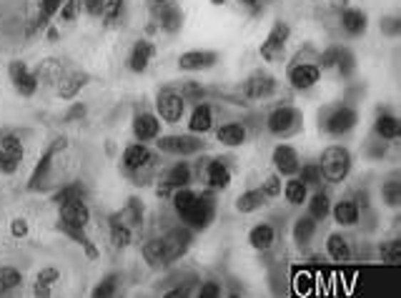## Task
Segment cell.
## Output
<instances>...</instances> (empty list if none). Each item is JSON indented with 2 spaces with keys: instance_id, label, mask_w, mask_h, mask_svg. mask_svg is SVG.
<instances>
[{
  "instance_id": "obj_1",
  "label": "cell",
  "mask_w": 401,
  "mask_h": 298,
  "mask_svg": "<svg viewBox=\"0 0 401 298\" xmlns=\"http://www.w3.org/2000/svg\"><path fill=\"white\" fill-rule=\"evenodd\" d=\"M321 175H324L326 183L339 185L344 183L346 178L351 175V168H354V158H351V150L346 145H326L321 150V160H319Z\"/></svg>"
},
{
  "instance_id": "obj_2",
  "label": "cell",
  "mask_w": 401,
  "mask_h": 298,
  "mask_svg": "<svg viewBox=\"0 0 401 298\" xmlns=\"http://www.w3.org/2000/svg\"><path fill=\"white\" fill-rule=\"evenodd\" d=\"M359 123V113H356L354 106L349 103H334L321 108L319 115V128L324 135H331V138H341V135L351 133Z\"/></svg>"
},
{
  "instance_id": "obj_3",
  "label": "cell",
  "mask_w": 401,
  "mask_h": 298,
  "mask_svg": "<svg viewBox=\"0 0 401 298\" xmlns=\"http://www.w3.org/2000/svg\"><path fill=\"white\" fill-rule=\"evenodd\" d=\"M304 128V113L296 106H278L266 115V130L273 138H291Z\"/></svg>"
},
{
  "instance_id": "obj_4",
  "label": "cell",
  "mask_w": 401,
  "mask_h": 298,
  "mask_svg": "<svg viewBox=\"0 0 401 298\" xmlns=\"http://www.w3.org/2000/svg\"><path fill=\"white\" fill-rule=\"evenodd\" d=\"M178 218H181V223L188 226L193 233L211 228V223L216 221V195H213V190H203V193H198L193 206Z\"/></svg>"
},
{
  "instance_id": "obj_5",
  "label": "cell",
  "mask_w": 401,
  "mask_h": 298,
  "mask_svg": "<svg viewBox=\"0 0 401 298\" xmlns=\"http://www.w3.org/2000/svg\"><path fill=\"white\" fill-rule=\"evenodd\" d=\"M156 150L163 155H173V158H188L206 148V140L196 133H173V135H163V138H156Z\"/></svg>"
},
{
  "instance_id": "obj_6",
  "label": "cell",
  "mask_w": 401,
  "mask_h": 298,
  "mask_svg": "<svg viewBox=\"0 0 401 298\" xmlns=\"http://www.w3.org/2000/svg\"><path fill=\"white\" fill-rule=\"evenodd\" d=\"M66 148H68V138H66V135H58V138L53 140L51 145H48L46 153L41 155V160H38L36 168H33L31 178H28V190H43V188H46L48 178H51L53 163H56V158Z\"/></svg>"
},
{
  "instance_id": "obj_7",
  "label": "cell",
  "mask_w": 401,
  "mask_h": 298,
  "mask_svg": "<svg viewBox=\"0 0 401 298\" xmlns=\"http://www.w3.org/2000/svg\"><path fill=\"white\" fill-rule=\"evenodd\" d=\"M183 113H186V101L176 88L166 86L156 93V115L161 118V123H168V125L181 123Z\"/></svg>"
},
{
  "instance_id": "obj_8",
  "label": "cell",
  "mask_w": 401,
  "mask_h": 298,
  "mask_svg": "<svg viewBox=\"0 0 401 298\" xmlns=\"http://www.w3.org/2000/svg\"><path fill=\"white\" fill-rule=\"evenodd\" d=\"M288 38H291V26H288L286 21H276V23H273L271 31H268V36L263 38L261 48H258V53H261L263 61H266V63L281 61L283 53H286Z\"/></svg>"
},
{
  "instance_id": "obj_9",
  "label": "cell",
  "mask_w": 401,
  "mask_h": 298,
  "mask_svg": "<svg viewBox=\"0 0 401 298\" xmlns=\"http://www.w3.org/2000/svg\"><path fill=\"white\" fill-rule=\"evenodd\" d=\"M321 76H324V71L319 68V63L301 61V58H298V61H293L291 66H288V71H286L288 86H291L293 91H298V93L311 91V88L321 81Z\"/></svg>"
},
{
  "instance_id": "obj_10",
  "label": "cell",
  "mask_w": 401,
  "mask_h": 298,
  "mask_svg": "<svg viewBox=\"0 0 401 298\" xmlns=\"http://www.w3.org/2000/svg\"><path fill=\"white\" fill-rule=\"evenodd\" d=\"M276 91H278V81L266 71H253L251 76L241 83V96L246 98V101H253V103L268 101V98L276 96Z\"/></svg>"
},
{
  "instance_id": "obj_11",
  "label": "cell",
  "mask_w": 401,
  "mask_h": 298,
  "mask_svg": "<svg viewBox=\"0 0 401 298\" xmlns=\"http://www.w3.org/2000/svg\"><path fill=\"white\" fill-rule=\"evenodd\" d=\"M23 158H26L23 140L16 133H0V173L3 175L18 173Z\"/></svg>"
},
{
  "instance_id": "obj_12",
  "label": "cell",
  "mask_w": 401,
  "mask_h": 298,
  "mask_svg": "<svg viewBox=\"0 0 401 298\" xmlns=\"http://www.w3.org/2000/svg\"><path fill=\"white\" fill-rule=\"evenodd\" d=\"M8 78H11L13 88H16L18 96L23 98H33L38 91V78L36 73L28 68L26 61H21V58H13L11 63H8Z\"/></svg>"
},
{
  "instance_id": "obj_13",
  "label": "cell",
  "mask_w": 401,
  "mask_h": 298,
  "mask_svg": "<svg viewBox=\"0 0 401 298\" xmlns=\"http://www.w3.org/2000/svg\"><path fill=\"white\" fill-rule=\"evenodd\" d=\"M148 165H153V150L148 148V143H128L123 148V158H121V170H126V175H133L146 170Z\"/></svg>"
},
{
  "instance_id": "obj_14",
  "label": "cell",
  "mask_w": 401,
  "mask_h": 298,
  "mask_svg": "<svg viewBox=\"0 0 401 298\" xmlns=\"http://www.w3.org/2000/svg\"><path fill=\"white\" fill-rule=\"evenodd\" d=\"M193 180V170L186 160H178L173 163L163 175H161V185H158V195L161 198H168L176 188H183V185H191Z\"/></svg>"
},
{
  "instance_id": "obj_15",
  "label": "cell",
  "mask_w": 401,
  "mask_h": 298,
  "mask_svg": "<svg viewBox=\"0 0 401 298\" xmlns=\"http://www.w3.org/2000/svg\"><path fill=\"white\" fill-rule=\"evenodd\" d=\"M58 221L68 223V226L86 228L91 223V208H88L86 198H73L58 206Z\"/></svg>"
},
{
  "instance_id": "obj_16",
  "label": "cell",
  "mask_w": 401,
  "mask_h": 298,
  "mask_svg": "<svg viewBox=\"0 0 401 298\" xmlns=\"http://www.w3.org/2000/svg\"><path fill=\"white\" fill-rule=\"evenodd\" d=\"M203 180H206L208 190H226L233 180V170L231 165L223 158H211L203 168Z\"/></svg>"
},
{
  "instance_id": "obj_17",
  "label": "cell",
  "mask_w": 401,
  "mask_h": 298,
  "mask_svg": "<svg viewBox=\"0 0 401 298\" xmlns=\"http://www.w3.org/2000/svg\"><path fill=\"white\" fill-rule=\"evenodd\" d=\"M271 163L276 168L278 175L288 178V175H296L298 168H301V158H298V150L288 143H278L271 153Z\"/></svg>"
},
{
  "instance_id": "obj_18",
  "label": "cell",
  "mask_w": 401,
  "mask_h": 298,
  "mask_svg": "<svg viewBox=\"0 0 401 298\" xmlns=\"http://www.w3.org/2000/svg\"><path fill=\"white\" fill-rule=\"evenodd\" d=\"M218 63V53L216 51H203V48H193V51H186L178 56V68L186 73H196V71H208Z\"/></svg>"
},
{
  "instance_id": "obj_19",
  "label": "cell",
  "mask_w": 401,
  "mask_h": 298,
  "mask_svg": "<svg viewBox=\"0 0 401 298\" xmlns=\"http://www.w3.org/2000/svg\"><path fill=\"white\" fill-rule=\"evenodd\" d=\"M141 258H143L146 266L153 268V271H161V268L173 266V261H171V253H168V246H166L163 236H161V238H151V241L146 243L143 248H141Z\"/></svg>"
},
{
  "instance_id": "obj_20",
  "label": "cell",
  "mask_w": 401,
  "mask_h": 298,
  "mask_svg": "<svg viewBox=\"0 0 401 298\" xmlns=\"http://www.w3.org/2000/svg\"><path fill=\"white\" fill-rule=\"evenodd\" d=\"M131 130H133V138L141 140V143H153L161 135V118L153 113H136L133 123H131Z\"/></svg>"
},
{
  "instance_id": "obj_21",
  "label": "cell",
  "mask_w": 401,
  "mask_h": 298,
  "mask_svg": "<svg viewBox=\"0 0 401 298\" xmlns=\"http://www.w3.org/2000/svg\"><path fill=\"white\" fill-rule=\"evenodd\" d=\"M66 71H68V66L61 58H43V61L33 68V73H36V78H38V86H48V88H56L58 83H61V78L66 76Z\"/></svg>"
},
{
  "instance_id": "obj_22",
  "label": "cell",
  "mask_w": 401,
  "mask_h": 298,
  "mask_svg": "<svg viewBox=\"0 0 401 298\" xmlns=\"http://www.w3.org/2000/svg\"><path fill=\"white\" fill-rule=\"evenodd\" d=\"M166 246H168V253H171V261H181V258L188 253L191 243H193V231H191L188 226H178V228H171L168 233L163 236Z\"/></svg>"
},
{
  "instance_id": "obj_23",
  "label": "cell",
  "mask_w": 401,
  "mask_h": 298,
  "mask_svg": "<svg viewBox=\"0 0 401 298\" xmlns=\"http://www.w3.org/2000/svg\"><path fill=\"white\" fill-rule=\"evenodd\" d=\"M331 218L336 221V226L341 228H351V226H359L361 221V206L359 201L354 198H341L339 203H331Z\"/></svg>"
},
{
  "instance_id": "obj_24",
  "label": "cell",
  "mask_w": 401,
  "mask_h": 298,
  "mask_svg": "<svg viewBox=\"0 0 401 298\" xmlns=\"http://www.w3.org/2000/svg\"><path fill=\"white\" fill-rule=\"evenodd\" d=\"M88 83H91V76H88V73L78 71V68H68L66 76H63L61 83L56 86V96L71 101V98H76L78 93L88 86Z\"/></svg>"
},
{
  "instance_id": "obj_25",
  "label": "cell",
  "mask_w": 401,
  "mask_h": 298,
  "mask_svg": "<svg viewBox=\"0 0 401 298\" xmlns=\"http://www.w3.org/2000/svg\"><path fill=\"white\" fill-rule=\"evenodd\" d=\"M213 118H216V108L206 101H198L193 111L188 113V130L191 133H208L213 128Z\"/></svg>"
},
{
  "instance_id": "obj_26",
  "label": "cell",
  "mask_w": 401,
  "mask_h": 298,
  "mask_svg": "<svg viewBox=\"0 0 401 298\" xmlns=\"http://www.w3.org/2000/svg\"><path fill=\"white\" fill-rule=\"evenodd\" d=\"M153 56H156V46L148 38H141V41L133 43V48L128 53V68L133 73H146V68L151 66Z\"/></svg>"
},
{
  "instance_id": "obj_27",
  "label": "cell",
  "mask_w": 401,
  "mask_h": 298,
  "mask_svg": "<svg viewBox=\"0 0 401 298\" xmlns=\"http://www.w3.org/2000/svg\"><path fill=\"white\" fill-rule=\"evenodd\" d=\"M374 135L379 140H384V143H389V140H396L401 135V120L396 118L391 111L381 108L379 113H376V120H374Z\"/></svg>"
},
{
  "instance_id": "obj_28",
  "label": "cell",
  "mask_w": 401,
  "mask_h": 298,
  "mask_svg": "<svg viewBox=\"0 0 401 298\" xmlns=\"http://www.w3.org/2000/svg\"><path fill=\"white\" fill-rule=\"evenodd\" d=\"M216 140L226 148H238L248 140V128L246 123H238V120H228V123L218 125Z\"/></svg>"
},
{
  "instance_id": "obj_29",
  "label": "cell",
  "mask_w": 401,
  "mask_h": 298,
  "mask_svg": "<svg viewBox=\"0 0 401 298\" xmlns=\"http://www.w3.org/2000/svg\"><path fill=\"white\" fill-rule=\"evenodd\" d=\"M316 233H319V221H314L309 213H306V216H298L296 221H293L291 238H293V243L301 248V251L311 246V241H314Z\"/></svg>"
},
{
  "instance_id": "obj_30",
  "label": "cell",
  "mask_w": 401,
  "mask_h": 298,
  "mask_svg": "<svg viewBox=\"0 0 401 298\" xmlns=\"http://www.w3.org/2000/svg\"><path fill=\"white\" fill-rule=\"evenodd\" d=\"M341 28H344L346 36L359 38L369 31V16H366L361 8H344L341 11Z\"/></svg>"
},
{
  "instance_id": "obj_31",
  "label": "cell",
  "mask_w": 401,
  "mask_h": 298,
  "mask_svg": "<svg viewBox=\"0 0 401 298\" xmlns=\"http://www.w3.org/2000/svg\"><path fill=\"white\" fill-rule=\"evenodd\" d=\"M276 243V228L271 223H256V226L248 231V246L258 253H266Z\"/></svg>"
},
{
  "instance_id": "obj_32",
  "label": "cell",
  "mask_w": 401,
  "mask_h": 298,
  "mask_svg": "<svg viewBox=\"0 0 401 298\" xmlns=\"http://www.w3.org/2000/svg\"><path fill=\"white\" fill-rule=\"evenodd\" d=\"M158 28L163 33H168V36H176V33L181 31V26H183V13H181V8L176 6V3H163V6H158Z\"/></svg>"
},
{
  "instance_id": "obj_33",
  "label": "cell",
  "mask_w": 401,
  "mask_h": 298,
  "mask_svg": "<svg viewBox=\"0 0 401 298\" xmlns=\"http://www.w3.org/2000/svg\"><path fill=\"white\" fill-rule=\"evenodd\" d=\"M108 226H111V243H113V248H118V251L128 248L131 241H133V228H131L118 213H113V216L108 218Z\"/></svg>"
},
{
  "instance_id": "obj_34",
  "label": "cell",
  "mask_w": 401,
  "mask_h": 298,
  "mask_svg": "<svg viewBox=\"0 0 401 298\" xmlns=\"http://www.w3.org/2000/svg\"><path fill=\"white\" fill-rule=\"evenodd\" d=\"M281 195L288 201V206H304L306 198H309V185L298 175H288L286 185L281 188Z\"/></svg>"
},
{
  "instance_id": "obj_35",
  "label": "cell",
  "mask_w": 401,
  "mask_h": 298,
  "mask_svg": "<svg viewBox=\"0 0 401 298\" xmlns=\"http://www.w3.org/2000/svg\"><path fill=\"white\" fill-rule=\"evenodd\" d=\"M268 203V198H266V193H263L261 188H248V190H243L241 195L236 198V211L238 213H253V211H258V208H263Z\"/></svg>"
},
{
  "instance_id": "obj_36",
  "label": "cell",
  "mask_w": 401,
  "mask_h": 298,
  "mask_svg": "<svg viewBox=\"0 0 401 298\" xmlns=\"http://www.w3.org/2000/svg\"><path fill=\"white\" fill-rule=\"evenodd\" d=\"M324 248H326V256L336 263H346L351 258V246H349V241H346L344 233H331V236L326 238Z\"/></svg>"
},
{
  "instance_id": "obj_37",
  "label": "cell",
  "mask_w": 401,
  "mask_h": 298,
  "mask_svg": "<svg viewBox=\"0 0 401 298\" xmlns=\"http://www.w3.org/2000/svg\"><path fill=\"white\" fill-rule=\"evenodd\" d=\"M306 203H309V216L314 218V221L324 223L326 218H329L331 213V198L326 190H316L314 195H309L306 198Z\"/></svg>"
},
{
  "instance_id": "obj_38",
  "label": "cell",
  "mask_w": 401,
  "mask_h": 298,
  "mask_svg": "<svg viewBox=\"0 0 401 298\" xmlns=\"http://www.w3.org/2000/svg\"><path fill=\"white\" fill-rule=\"evenodd\" d=\"M121 218H123L126 223H128L131 228H138V226H143V203L136 198V195H131L128 198V203H126V208L123 211L118 213Z\"/></svg>"
},
{
  "instance_id": "obj_39",
  "label": "cell",
  "mask_w": 401,
  "mask_h": 298,
  "mask_svg": "<svg viewBox=\"0 0 401 298\" xmlns=\"http://www.w3.org/2000/svg\"><path fill=\"white\" fill-rule=\"evenodd\" d=\"M381 203H384L386 208L401 206V183L396 178H389L381 183Z\"/></svg>"
},
{
  "instance_id": "obj_40",
  "label": "cell",
  "mask_w": 401,
  "mask_h": 298,
  "mask_svg": "<svg viewBox=\"0 0 401 298\" xmlns=\"http://www.w3.org/2000/svg\"><path fill=\"white\" fill-rule=\"evenodd\" d=\"M118 283H121L118 273H108V276H103L101 281L96 283V286H93L91 296L93 298H111V296H116V293H118Z\"/></svg>"
},
{
  "instance_id": "obj_41",
  "label": "cell",
  "mask_w": 401,
  "mask_h": 298,
  "mask_svg": "<svg viewBox=\"0 0 401 298\" xmlns=\"http://www.w3.org/2000/svg\"><path fill=\"white\" fill-rule=\"evenodd\" d=\"M126 11V0H103V8H101V21L106 26H113L123 18Z\"/></svg>"
},
{
  "instance_id": "obj_42",
  "label": "cell",
  "mask_w": 401,
  "mask_h": 298,
  "mask_svg": "<svg viewBox=\"0 0 401 298\" xmlns=\"http://www.w3.org/2000/svg\"><path fill=\"white\" fill-rule=\"evenodd\" d=\"M73 198H86V185L83 183H68L51 195V201L56 203V206H61V203H66V201H73Z\"/></svg>"
},
{
  "instance_id": "obj_43",
  "label": "cell",
  "mask_w": 401,
  "mask_h": 298,
  "mask_svg": "<svg viewBox=\"0 0 401 298\" xmlns=\"http://www.w3.org/2000/svg\"><path fill=\"white\" fill-rule=\"evenodd\" d=\"M23 283V273L18 271L16 266H3L0 268V296L8 291H13V288H18Z\"/></svg>"
},
{
  "instance_id": "obj_44",
  "label": "cell",
  "mask_w": 401,
  "mask_h": 298,
  "mask_svg": "<svg viewBox=\"0 0 401 298\" xmlns=\"http://www.w3.org/2000/svg\"><path fill=\"white\" fill-rule=\"evenodd\" d=\"M334 71L339 73L341 78H351L356 73V56L351 48H341L339 51V61H336Z\"/></svg>"
},
{
  "instance_id": "obj_45",
  "label": "cell",
  "mask_w": 401,
  "mask_h": 298,
  "mask_svg": "<svg viewBox=\"0 0 401 298\" xmlns=\"http://www.w3.org/2000/svg\"><path fill=\"white\" fill-rule=\"evenodd\" d=\"M298 178L304 180L309 188H319L321 183H324V175H321V168L319 163H304L301 168H298Z\"/></svg>"
},
{
  "instance_id": "obj_46",
  "label": "cell",
  "mask_w": 401,
  "mask_h": 298,
  "mask_svg": "<svg viewBox=\"0 0 401 298\" xmlns=\"http://www.w3.org/2000/svg\"><path fill=\"white\" fill-rule=\"evenodd\" d=\"M379 258L384 263H401V241L399 238H391L379 246Z\"/></svg>"
},
{
  "instance_id": "obj_47",
  "label": "cell",
  "mask_w": 401,
  "mask_h": 298,
  "mask_svg": "<svg viewBox=\"0 0 401 298\" xmlns=\"http://www.w3.org/2000/svg\"><path fill=\"white\" fill-rule=\"evenodd\" d=\"M339 51H341V46H329L319 53V61L316 63H319L321 71H334L336 61H339Z\"/></svg>"
},
{
  "instance_id": "obj_48",
  "label": "cell",
  "mask_w": 401,
  "mask_h": 298,
  "mask_svg": "<svg viewBox=\"0 0 401 298\" xmlns=\"http://www.w3.org/2000/svg\"><path fill=\"white\" fill-rule=\"evenodd\" d=\"M258 188L266 193V198L271 201V198H278L281 195V188H283V183H281V175L278 173H271L268 178H263V183L258 185Z\"/></svg>"
},
{
  "instance_id": "obj_49",
  "label": "cell",
  "mask_w": 401,
  "mask_h": 298,
  "mask_svg": "<svg viewBox=\"0 0 401 298\" xmlns=\"http://www.w3.org/2000/svg\"><path fill=\"white\" fill-rule=\"evenodd\" d=\"M81 11H83V0H66L61 6V11H58V16L63 18V23H73L81 16Z\"/></svg>"
},
{
  "instance_id": "obj_50",
  "label": "cell",
  "mask_w": 401,
  "mask_h": 298,
  "mask_svg": "<svg viewBox=\"0 0 401 298\" xmlns=\"http://www.w3.org/2000/svg\"><path fill=\"white\" fill-rule=\"evenodd\" d=\"M379 28H381V33H384L386 38H396L401 33V21H399V16H384L379 21Z\"/></svg>"
},
{
  "instance_id": "obj_51",
  "label": "cell",
  "mask_w": 401,
  "mask_h": 298,
  "mask_svg": "<svg viewBox=\"0 0 401 298\" xmlns=\"http://www.w3.org/2000/svg\"><path fill=\"white\" fill-rule=\"evenodd\" d=\"M196 296L198 298H218V296H223V288L218 281H206V283H200L198 286Z\"/></svg>"
},
{
  "instance_id": "obj_52",
  "label": "cell",
  "mask_w": 401,
  "mask_h": 298,
  "mask_svg": "<svg viewBox=\"0 0 401 298\" xmlns=\"http://www.w3.org/2000/svg\"><path fill=\"white\" fill-rule=\"evenodd\" d=\"M181 96H183V101H188V98H193L196 103L198 101H203V96H206V91L198 86V83H186L183 88H181Z\"/></svg>"
},
{
  "instance_id": "obj_53",
  "label": "cell",
  "mask_w": 401,
  "mask_h": 298,
  "mask_svg": "<svg viewBox=\"0 0 401 298\" xmlns=\"http://www.w3.org/2000/svg\"><path fill=\"white\" fill-rule=\"evenodd\" d=\"M28 233H31V223L26 221V218H13L11 221V236L13 238H26Z\"/></svg>"
},
{
  "instance_id": "obj_54",
  "label": "cell",
  "mask_w": 401,
  "mask_h": 298,
  "mask_svg": "<svg viewBox=\"0 0 401 298\" xmlns=\"http://www.w3.org/2000/svg\"><path fill=\"white\" fill-rule=\"evenodd\" d=\"M58 278H61V271H58L56 266H46V268H41V271H38V278H36V281H38V283H46V286H53V283H56Z\"/></svg>"
},
{
  "instance_id": "obj_55",
  "label": "cell",
  "mask_w": 401,
  "mask_h": 298,
  "mask_svg": "<svg viewBox=\"0 0 401 298\" xmlns=\"http://www.w3.org/2000/svg\"><path fill=\"white\" fill-rule=\"evenodd\" d=\"M193 286H196L193 281H186V283H181V286H176V288H168V291H166L163 296H166V298H186V296H191Z\"/></svg>"
},
{
  "instance_id": "obj_56",
  "label": "cell",
  "mask_w": 401,
  "mask_h": 298,
  "mask_svg": "<svg viewBox=\"0 0 401 298\" xmlns=\"http://www.w3.org/2000/svg\"><path fill=\"white\" fill-rule=\"evenodd\" d=\"M101 8H103V0H83V11L88 18H101Z\"/></svg>"
},
{
  "instance_id": "obj_57",
  "label": "cell",
  "mask_w": 401,
  "mask_h": 298,
  "mask_svg": "<svg viewBox=\"0 0 401 298\" xmlns=\"http://www.w3.org/2000/svg\"><path fill=\"white\" fill-rule=\"evenodd\" d=\"M33 296H38V298H51L53 293H51V286H46V283H38L36 281V286H33Z\"/></svg>"
},
{
  "instance_id": "obj_58",
  "label": "cell",
  "mask_w": 401,
  "mask_h": 298,
  "mask_svg": "<svg viewBox=\"0 0 401 298\" xmlns=\"http://www.w3.org/2000/svg\"><path fill=\"white\" fill-rule=\"evenodd\" d=\"M83 115H86V106L78 103V106H73V111L66 115V120H78V118H83Z\"/></svg>"
},
{
  "instance_id": "obj_59",
  "label": "cell",
  "mask_w": 401,
  "mask_h": 298,
  "mask_svg": "<svg viewBox=\"0 0 401 298\" xmlns=\"http://www.w3.org/2000/svg\"><path fill=\"white\" fill-rule=\"evenodd\" d=\"M243 8H248V11H258L261 8V0H238Z\"/></svg>"
},
{
  "instance_id": "obj_60",
  "label": "cell",
  "mask_w": 401,
  "mask_h": 298,
  "mask_svg": "<svg viewBox=\"0 0 401 298\" xmlns=\"http://www.w3.org/2000/svg\"><path fill=\"white\" fill-rule=\"evenodd\" d=\"M151 3H153V6L158 8V6H163V3H168V0H151Z\"/></svg>"
},
{
  "instance_id": "obj_61",
  "label": "cell",
  "mask_w": 401,
  "mask_h": 298,
  "mask_svg": "<svg viewBox=\"0 0 401 298\" xmlns=\"http://www.w3.org/2000/svg\"><path fill=\"white\" fill-rule=\"evenodd\" d=\"M213 6H223V3H226V0H211Z\"/></svg>"
}]
</instances>
